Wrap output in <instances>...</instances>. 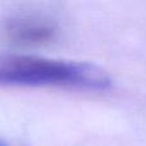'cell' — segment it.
Masks as SVG:
<instances>
[{
    "mask_svg": "<svg viewBox=\"0 0 146 146\" xmlns=\"http://www.w3.org/2000/svg\"><path fill=\"white\" fill-rule=\"evenodd\" d=\"M0 86L106 91L111 78L91 63L25 54H0Z\"/></svg>",
    "mask_w": 146,
    "mask_h": 146,
    "instance_id": "cell-1",
    "label": "cell"
},
{
    "mask_svg": "<svg viewBox=\"0 0 146 146\" xmlns=\"http://www.w3.org/2000/svg\"><path fill=\"white\" fill-rule=\"evenodd\" d=\"M9 40L19 45H42L55 38L58 30L49 19L38 15H18L5 26Z\"/></svg>",
    "mask_w": 146,
    "mask_h": 146,
    "instance_id": "cell-2",
    "label": "cell"
},
{
    "mask_svg": "<svg viewBox=\"0 0 146 146\" xmlns=\"http://www.w3.org/2000/svg\"><path fill=\"white\" fill-rule=\"evenodd\" d=\"M0 146H10V145L8 144V142H5L4 140H1V139H0Z\"/></svg>",
    "mask_w": 146,
    "mask_h": 146,
    "instance_id": "cell-3",
    "label": "cell"
}]
</instances>
